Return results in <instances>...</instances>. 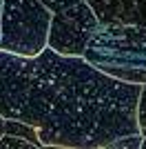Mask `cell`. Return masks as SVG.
Returning <instances> with one entry per match:
<instances>
[{
	"mask_svg": "<svg viewBox=\"0 0 146 149\" xmlns=\"http://www.w3.org/2000/svg\"><path fill=\"white\" fill-rule=\"evenodd\" d=\"M97 25V18L86 0L51 13L47 33V47L64 56H82L89 38Z\"/></svg>",
	"mask_w": 146,
	"mask_h": 149,
	"instance_id": "4",
	"label": "cell"
},
{
	"mask_svg": "<svg viewBox=\"0 0 146 149\" xmlns=\"http://www.w3.org/2000/svg\"><path fill=\"white\" fill-rule=\"evenodd\" d=\"M140 147H144V149H146V138H142V145H140Z\"/></svg>",
	"mask_w": 146,
	"mask_h": 149,
	"instance_id": "11",
	"label": "cell"
},
{
	"mask_svg": "<svg viewBox=\"0 0 146 149\" xmlns=\"http://www.w3.org/2000/svg\"><path fill=\"white\" fill-rule=\"evenodd\" d=\"M51 11L40 0L0 2V49L16 56H38L47 47Z\"/></svg>",
	"mask_w": 146,
	"mask_h": 149,
	"instance_id": "3",
	"label": "cell"
},
{
	"mask_svg": "<svg viewBox=\"0 0 146 149\" xmlns=\"http://www.w3.org/2000/svg\"><path fill=\"white\" fill-rule=\"evenodd\" d=\"M2 134H5V118L0 116V136H2Z\"/></svg>",
	"mask_w": 146,
	"mask_h": 149,
	"instance_id": "10",
	"label": "cell"
},
{
	"mask_svg": "<svg viewBox=\"0 0 146 149\" xmlns=\"http://www.w3.org/2000/svg\"><path fill=\"white\" fill-rule=\"evenodd\" d=\"M44 7H47L49 11H62V9H67V7L75 5V2H80V0H40Z\"/></svg>",
	"mask_w": 146,
	"mask_h": 149,
	"instance_id": "9",
	"label": "cell"
},
{
	"mask_svg": "<svg viewBox=\"0 0 146 149\" xmlns=\"http://www.w3.org/2000/svg\"><path fill=\"white\" fill-rule=\"evenodd\" d=\"M0 149H38V147L29 140H24V138L13 136V134H2L0 136Z\"/></svg>",
	"mask_w": 146,
	"mask_h": 149,
	"instance_id": "8",
	"label": "cell"
},
{
	"mask_svg": "<svg viewBox=\"0 0 146 149\" xmlns=\"http://www.w3.org/2000/svg\"><path fill=\"white\" fill-rule=\"evenodd\" d=\"M0 2H2V0H0Z\"/></svg>",
	"mask_w": 146,
	"mask_h": 149,
	"instance_id": "12",
	"label": "cell"
},
{
	"mask_svg": "<svg viewBox=\"0 0 146 149\" xmlns=\"http://www.w3.org/2000/svg\"><path fill=\"white\" fill-rule=\"evenodd\" d=\"M89 65L124 82H146V27L126 22H97L84 51Z\"/></svg>",
	"mask_w": 146,
	"mask_h": 149,
	"instance_id": "2",
	"label": "cell"
},
{
	"mask_svg": "<svg viewBox=\"0 0 146 149\" xmlns=\"http://www.w3.org/2000/svg\"><path fill=\"white\" fill-rule=\"evenodd\" d=\"M97 22H126L146 27V0H86Z\"/></svg>",
	"mask_w": 146,
	"mask_h": 149,
	"instance_id": "5",
	"label": "cell"
},
{
	"mask_svg": "<svg viewBox=\"0 0 146 149\" xmlns=\"http://www.w3.org/2000/svg\"><path fill=\"white\" fill-rule=\"evenodd\" d=\"M5 134H13V136H18V138H24V140L33 143L38 149L42 147L40 140H38V131L27 123H20V120H13V118H5Z\"/></svg>",
	"mask_w": 146,
	"mask_h": 149,
	"instance_id": "6",
	"label": "cell"
},
{
	"mask_svg": "<svg viewBox=\"0 0 146 149\" xmlns=\"http://www.w3.org/2000/svg\"><path fill=\"white\" fill-rule=\"evenodd\" d=\"M140 87L51 47L29 58L0 49V116L31 125L42 147H109L140 134Z\"/></svg>",
	"mask_w": 146,
	"mask_h": 149,
	"instance_id": "1",
	"label": "cell"
},
{
	"mask_svg": "<svg viewBox=\"0 0 146 149\" xmlns=\"http://www.w3.org/2000/svg\"><path fill=\"white\" fill-rule=\"evenodd\" d=\"M135 118H137V129H140L142 138H146V82L140 87L137 105H135Z\"/></svg>",
	"mask_w": 146,
	"mask_h": 149,
	"instance_id": "7",
	"label": "cell"
}]
</instances>
